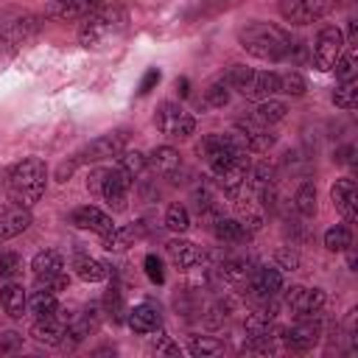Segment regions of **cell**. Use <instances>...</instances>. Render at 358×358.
I'll return each instance as SVG.
<instances>
[{
	"label": "cell",
	"instance_id": "cell-1",
	"mask_svg": "<svg viewBox=\"0 0 358 358\" xmlns=\"http://www.w3.org/2000/svg\"><path fill=\"white\" fill-rule=\"evenodd\" d=\"M126 25H129L126 8L120 3H115V0H103L92 14H87L81 20L78 42L84 48H92V50L106 48V45H112L126 31Z\"/></svg>",
	"mask_w": 358,
	"mask_h": 358
},
{
	"label": "cell",
	"instance_id": "cell-2",
	"mask_svg": "<svg viewBox=\"0 0 358 358\" xmlns=\"http://www.w3.org/2000/svg\"><path fill=\"white\" fill-rule=\"evenodd\" d=\"M238 42L241 48L255 56V59H266V62H280L288 56L291 50V34L282 31L280 25H271V22H249L241 28L238 34Z\"/></svg>",
	"mask_w": 358,
	"mask_h": 358
},
{
	"label": "cell",
	"instance_id": "cell-3",
	"mask_svg": "<svg viewBox=\"0 0 358 358\" xmlns=\"http://www.w3.org/2000/svg\"><path fill=\"white\" fill-rule=\"evenodd\" d=\"M45 185H48V168L36 157H28L6 171L8 196L22 207H31L34 201H39L45 193Z\"/></svg>",
	"mask_w": 358,
	"mask_h": 358
},
{
	"label": "cell",
	"instance_id": "cell-4",
	"mask_svg": "<svg viewBox=\"0 0 358 358\" xmlns=\"http://www.w3.org/2000/svg\"><path fill=\"white\" fill-rule=\"evenodd\" d=\"M224 81L229 87H235L241 95L252 98V101H266L274 92H280V73H268V70H252L246 64H232L224 73Z\"/></svg>",
	"mask_w": 358,
	"mask_h": 358
},
{
	"label": "cell",
	"instance_id": "cell-5",
	"mask_svg": "<svg viewBox=\"0 0 358 358\" xmlns=\"http://www.w3.org/2000/svg\"><path fill=\"white\" fill-rule=\"evenodd\" d=\"M39 25H42L39 17H34L28 11L6 17L0 22V50H20L39 34Z\"/></svg>",
	"mask_w": 358,
	"mask_h": 358
},
{
	"label": "cell",
	"instance_id": "cell-6",
	"mask_svg": "<svg viewBox=\"0 0 358 358\" xmlns=\"http://www.w3.org/2000/svg\"><path fill=\"white\" fill-rule=\"evenodd\" d=\"M154 123H157V129L165 134V137H171V140H185V137H190L193 131H196V117L190 115V112H185L179 103H173V101H165V103H159V109H157V115H154Z\"/></svg>",
	"mask_w": 358,
	"mask_h": 358
},
{
	"label": "cell",
	"instance_id": "cell-7",
	"mask_svg": "<svg viewBox=\"0 0 358 358\" xmlns=\"http://www.w3.org/2000/svg\"><path fill=\"white\" fill-rule=\"evenodd\" d=\"M341 50H344V36H341V31H338L336 25H324V28L316 34V39H313V64L327 73V70H333V64H336V59L341 56Z\"/></svg>",
	"mask_w": 358,
	"mask_h": 358
},
{
	"label": "cell",
	"instance_id": "cell-8",
	"mask_svg": "<svg viewBox=\"0 0 358 358\" xmlns=\"http://www.w3.org/2000/svg\"><path fill=\"white\" fill-rule=\"evenodd\" d=\"M67 324H70L67 310L56 308L53 313L36 316V322H34V327H31V336H34V341H39V344H45V347H56V344H62V338H64V333H67Z\"/></svg>",
	"mask_w": 358,
	"mask_h": 358
},
{
	"label": "cell",
	"instance_id": "cell-9",
	"mask_svg": "<svg viewBox=\"0 0 358 358\" xmlns=\"http://www.w3.org/2000/svg\"><path fill=\"white\" fill-rule=\"evenodd\" d=\"M126 140L129 134L126 131H109V134H101L95 137L90 145H84L78 151V162H101V159H112L117 157L120 151H126Z\"/></svg>",
	"mask_w": 358,
	"mask_h": 358
},
{
	"label": "cell",
	"instance_id": "cell-10",
	"mask_svg": "<svg viewBox=\"0 0 358 358\" xmlns=\"http://www.w3.org/2000/svg\"><path fill=\"white\" fill-rule=\"evenodd\" d=\"M330 0H280V14L285 22L308 25L327 14Z\"/></svg>",
	"mask_w": 358,
	"mask_h": 358
},
{
	"label": "cell",
	"instance_id": "cell-11",
	"mask_svg": "<svg viewBox=\"0 0 358 358\" xmlns=\"http://www.w3.org/2000/svg\"><path fill=\"white\" fill-rule=\"evenodd\" d=\"M129 187H131V176H129L123 168H106L98 193L106 199V204H109L112 210H123V207H126Z\"/></svg>",
	"mask_w": 358,
	"mask_h": 358
},
{
	"label": "cell",
	"instance_id": "cell-12",
	"mask_svg": "<svg viewBox=\"0 0 358 358\" xmlns=\"http://www.w3.org/2000/svg\"><path fill=\"white\" fill-rule=\"evenodd\" d=\"M324 291L322 288H305V285H291L285 294V305L296 316H313L324 308Z\"/></svg>",
	"mask_w": 358,
	"mask_h": 358
},
{
	"label": "cell",
	"instance_id": "cell-13",
	"mask_svg": "<svg viewBox=\"0 0 358 358\" xmlns=\"http://www.w3.org/2000/svg\"><path fill=\"white\" fill-rule=\"evenodd\" d=\"M319 336H322L319 322H313V316H299V322L282 333V341L294 352H308L319 341Z\"/></svg>",
	"mask_w": 358,
	"mask_h": 358
},
{
	"label": "cell",
	"instance_id": "cell-14",
	"mask_svg": "<svg viewBox=\"0 0 358 358\" xmlns=\"http://www.w3.org/2000/svg\"><path fill=\"white\" fill-rule=\"evenodd\" d=\"M103 0H50L45 6V17L50 20H62V22H76L84 20L87 14H92Z\"/></svg>",
	"mask_w": 358,
	"mask_h": 358
},
{
	"label": "cell",
	"instance_id": "cell-15",
	"mask_svg": "<svg viewBox=\"0 0 358 358\" xmlns=\"http://www.w3.org/2000/svg\"><path fill=\"white\" fill-rule=\"evenodd\" d=\"M31 227V213L22 204H0V241H11Z\"/></svg>",
	"mask_w": 358,
	"mask_h": 358
},
{
	"label": "cell",
	"instance_id": "cell-16",
	"mask_svg": "<svg viewBox=\"0 0 358 358\" xmlns=\"http://www.w3.org/2000/svg\"><path fill=\"white\" fill-rule=\"evenodd\" d=\"M70 224H76L78 229H92V232H98L101 238H103V235H109V232L115 229L112 218H109V215H106L103 210L92 207V204L76 207V210L70 213Z\"/></svg>",
	"mask_w": 358,
	"mask_h": 358
},
{
	"label": "cell",
	"instance_id": "cell-17",
	"mask_svg": "<svg viewBox=\"0 0 358 358\" xmlns=\"http://www.w3.org/2000/svg\"><path fill=\"white\" fill-rule=\"evenodd\" d=\"M235 131L241 134V140H243V145L249 151H268L274 145V140H277L271 134V129L263 126V123H257V120H241L235 126Z\"/></svg>",
	"mask_w": 358,
	"mask_h": 358
},
{
	"label": "cell",
	"instance_id": "cell-18",
	"mask_svg": "<svg viewBox=\"0 0 358 358\" xmlns=\"http://www.w3.org/2000/svg\"><path fill=\"white\" fill-rule=\"evenodd\" d=\"M330 199L336 204V210L352 224L358 218V201H355V179L344 176V179H336V185L330 187Z\"/></svg>",
	"mask_w": 358,
	"mask_h": 358
},
{
	"label": "cell",
	"instance_id": "cell-19",
	"mask_svg": "<svg viewBox=\"0 0 358 358\" xmlns=\"http://www.w3.org/2000/svg\"><path fill=\"white\" fill-rule=\"evenodd\" d=\"M252 291L255 296H260L263 302L274 299L282 291V274L277 266H260L252 271Z\"/></svg>",
	"mask_w": 358,
	"mask_h": 358
},
{
	"label": "cell",
	"instance_id": "cell-20",
	"mask_svg": "<svg viewBox=\"0 0 358 358\" xmlns=\"http://www.w3.org/2000/svg\"><path fill=\"white\" fill-rule=\"evenodd\" d=\"M159 324H162L159 308L151 305V302H140V305H134V308L129 310V327H131L134 333H140V336L154 333Z\"/></svg>",
	"mask_w": 358,
	"mask_h": 358
},
{
	"label": "cell",
	"instance_id": "cell-21",
	"mask_svg": "<svg viewBox=\"0 0 358 358\" xmlns=\"http://www.w3.org/2000/svg\"><path fill=\"white\" fill-rule=\"evenodd\" d=\"M168 255H171L173 266H179V268H193V266H199L204 260L201 249L193 241H182V238L168 241Z\"/></svg>",
	"mask_w": 358,
	"mask_h": 358
},
{
	"label": "cell",
	"instance_id": "cell-22",
	"mask_svg": "<svg viewBox=\"0 0 358 358\" xmlns=\"http://www.w3.org/2000/svg\"><path fill=\"white\" fill-rule=\"evenodd\" d=\"M145 159H148V165H151L159 176H176L179 168H182V157H179V151L171 148V145H159V148H154Z\"/></svg>",
	"mask_w": 358,
	"mask_h": 358
},
{
	"label": "cell",
	"instance_id": "cell-23",
	"mask_svg": "<svg viewBox=\"0 0 358 358\" xmlns=\"http://www.w3.org/2000/svg\"><path fill=\"white\" fill-rule=\"evenodd\" d=\"M73 271H76L84 282H101V280H106V277H109V266H106V263H101L98 257L84 255V252L73 255Z\"/></svg>",
	"mask_w": 358,
	"mask_h": 358
},
{
	"label": "cell",
	"instance_id": "cell-24",
	"mask_svg": "<svg viewBox=\"0 0 358 358\" xmlns=\"http://www.w3.org/2000/svg\"><path fill=\"white\" fill-rule=\"evenodd\" d=\"M0 305H3V310H6L11 319H22V310L28 308V296H25L22 285H17V282L3 285V288H0Z\"/></svg>",
	"mask_w": 358,
	"mask_h": 358
},
{
	"label": "cell",
	"instance_id": "cell-25",
	"mask_svg": "<svg viewBox=\"0 0 358 358\" xmlns=\"http://www.w3.org/2000/svg\"><path fill=\"white\" fill-rule=\"evenodd\" d=\"M31 268H34L36 277H48V274H56V271L64 268V257H62V252H56V249H42V252L34 255Z\"/></svg>",
	"mask_w": 358,
	"mask_h": 358
},
{
	"label": "cell",
	"instance_id": "cell-26",
	"mask_svg": "<svg viewBox=\"0 0 358 358\" xmlns=\"http://www.w3.org/2000/svg\"><path fill=\"white\" fill-rule=\"evenodd\" d=\"M285 103L282 101H274V98H266V101H257V106H255V112H252V120H257V123H263V126H274V123H280L282 117H285Z\"/></svg>",
	"mask_w": 358,
	"mask_h": 358
},
{
	"label": "cell",
	"instance_id": "cell-27",
	"mask_svg": "<svg viewBox=\"0 0 358 358\" xmlns=\"http://www.w3.org/2000/svg\"><path fill=\"white\" fill-rule=\"evenodd\" d=\"M294 210H296L302 218L316 215V185H313L310 179H305V182L296 187V196H294Z\"/></svg>",
	"mask_w": 358,
	"mask_h": 358
},
{
	"label": "cell",
	"instance_id": "cell-28",
	"mask_svg": "<svg viewBox=\"0 0 358 358\" xmlns=\"http://www.w3.org/2000/svg\"><path fill=\"white\" fill-rule=\"evenodd\" d=\"M213 227V232H215V238L218 241H224V243H238V241H243V235H246V229L241 227V221L238 218H218V221H213L210 224Z\"/></svg>",
	"mask_w": 358,
	"mask_h": 358
},
{
	"label": "cell",
	"instance_id": "cell-29",
	"mask_svg": "<svg viewBox=\"0 0 358 358\" xmlns=\"http://www.w3.org/2000/svg\"><path fill=\"white\" fill-rule=\"evenodd\" d=\"M28 308L34 316H45V313H53L59 308V299H56V291H48V288H36L31 296H28Z\"/></svg>",
	"mask_w": 358,
	"mask_h": 358
},
{
	"label": "cell",
	"instance_id": "cell-30",
	"mask_svg": "<svg viewBox=\"0 0 358 358\" xmlns=\"http://www.w3.org/2000/svg\"><path fill=\"white\" fill-rule=\"evenodd\" d=\"M137 227L134 224H129V227H115L109 235H103V249H109V252H120V249H126L134 238H137Z\"/></svg>",
	"mask_w": 358,
	"mask_h": 358
},
{
	"label": "cell",
	"instance_id": "cell-31",
	"mask_svg": "<svg viewBox=\"0 0 358 358\" xmlns=\"http://www.w3.org/2000/svg\"><path fill=\"white\" fill-rule=\"evenodd\" d=\"M218 268H221V274H224L227 280H232V282H241V280H246V277L252 274V263H249L246 257H227Z\"/></svg>",
	"mask_w": 358,
	"mask_h": 358
},
{
	"label": "cell",
	"instance_id": "cell-32",
	"mask_svg": "<svg viewBox=\"0 0 358 358\" xmlns=\"http://www.w3.org/2000/svg\"><path fill=\"white\" fill-rule=\"evenodd\" d=\"M333 103H336L338 109H355V103H358V84H355V78L341 81V84L336 87Z\"/></svg>",
	"mask_w": 358,
	"mask_h": 358
},
{
	"label": "cell",
	"instance_id": "cell-33",
	"mask_svg": "<svg viewBox=\"0 0 358 358\" xmlns=\"http://www.w3.org/2000/svg\"><path fill=\"white\" fill-rule=\"evenodd\" d=\"M324 246H327L330 252H344V249L352 246V232H350L347 227L336 224V227H330V229L324 232Z\"/></svg>",
	"mask_w": 358,
	"mask_h": 358
},
{
	"label": "cell",
	"instance_id": "cell-34",
	"mask_svg": "<svg viewBox=\"0 0 358 358\" xmlns=\"http://www.w3.org/2000/svg\"><path fill=\"white\" fill-rule=\"evenodd\" d=\"M333 70H336V78L338 81H350V78H355V48L352 45H347L344 50H341V56L336 59V64H333Z\"/></svg>",
	"mask_w": 358,
	"mask_h": 358
},
{
	"label": "cell",
	"instance_id": "cell-35",
	"mask_svg": "<svg viewBox=\"0 0 358 358\" xmlns=\"http://www.w3.org/2000/svg\"><path fill=\"white\" fill-rule=\"evenodd\" d=\"M282 168H285L288 173H302V176H308L310 168H313V159H310L305 151H285Z\"/></svg>",
	"mask_w": 358,
	"mask_h": 358
},
{
	"label": "cell",
	"instance_id": "cell-36",
	"mask_svg": "<svg viewBox=\"0 0 358 358\" xmlns=\"http://www.w3.org/2000/svg\"><path fill=\"white\" fill-rule=\"evenodd\" d=\"M145 165H148V159H145V154H140V151H120V154H117V168H123L131 179H134Z\"/></svg>",
	"mask_w": 358,
	"mask_h": 358
},
{
	"label": "cell",
	"instance_id": "cell-37",
	"mask_svg": "<svg viewBox=\"0 0 358 358\" xmlns=\"http://www.w3.org/2000/svg\"><path fill=\"white\" fill-rule=\"evenodd\" d=\"M227 101H229V84L224 78L207 84V90H204V106H224Z\"/></svg>",
	"mask_w": 358,
	"mask_h": 358
},
{
	"label": "cell",
	"instance_id": "cell-38",
	"mask_svg": "<svg viewBox=\"0 0 358 358\" xmlns=\"http://www.w3.org/2000/svg\"><path fill=\"white\" fill-rule=\"evenodd\" d=\"M190 352L193 355H218V352H224V344L218 341V338H210V336H193L190 338Z\"/></svg>",
	"mask_w": 358,
	"mask_h": 358
},
{
	"label": "cell",
	"instance_id": "cell-39",
	"mask_svg": "<svg viewBox=\"0 0 358 358\" xmlns=\"http://www.w3.org/2000/svg\"><path fill=\"white\" fill-rule=\"evenodd\" d=\"M165 227L173 229V232H185V229L190 227V215H187V210H185L182 204H171L168 213H165Z\"/></svg>",
	"mask_w": 358,
	"mask_h": 358
},
{
	"label": "cell",
	"instance_id": "cell-40",
	"mask_svg": "<svg viewBox=\"0 0 358 358\" xmlns=\"http://www.w3.org/2000/svg\"><path fill=\"white\" fill-rule=\"evenodd\" d=\"M305 90H308V84H305V78L299 73H282L280 76V92H285V95H302Z\"/></svg>",
	"mask_w": 358,
	"mask_h": 358
},
{
	"label": "cell",
	"instance_id": "cell-41",
	"mask_svg": "<svg viewBox=\"0 0 358 358\" xmlns=\"http://www.w3.org/2000/svg\"><path fill=\"white\" fill-rule=\"evenodd\" d=\"M20 268H22L20 255H14V252H0V280H11V277H17Z\"/></svg>",
	"mask_w": 358,
	"mask_h": 358
},
{
	"label": "cell",
	"instance_id": "cell-42",
	"mask_svg": "<svg viewBox=\"0 0 358 358\" xmlns=\"http://www.w3.org/2000/svg\"><path fill=\"white\" fill-rule=\"evenodd\" d=\"M103 305H106V313H109L115 322H120V319H123V296H120V291H117V288H109V291H106Z\"/></svg>",
	"mask_w": 358,
	"mask_h": 358
},
{
	"label": "cell",
	"instance_id": "cell-43",
	"mask_svg": "<svg viewBox=\"0 0 358 358\" xmlns=\"http://www.w3.org/2000/svg\"><path fill=\"white\" fill-rule=\"evenodd\" d=\"M143 266H145V274H148V280L151 282H162L165 280V271H162V260L157 257V255H145V260H143Z\"/></svg>",
	"mask_w": 358,
	"mask_h": 358
},
{
	"label": "cell",
	"instance_id": "cell-44",
	"mask_svg": "<svg viewBox=\"0 0 358 358\" xmlns=\"http://www.w3.org/2000/svg\"><path fill=\"white\" fill-rule=\"evenodd\" d=\"M36 288L62 291V288H67V274L64 271H56V274H48V277H36Z\"/></svg>",
	"mask_w": 358,
	"mask_h": 358
},
{
	"label": "cell",
	"instance_id": "cell-45",
	"mask_svg": "<svg viewBox=\"0 0 358 358\" xmlns=\"http://www.w3.org/2000/svg\"><path fill=\"white\" fill-rule=\"evenodd\" d=\"M159 78H162V73H159L157 67H151V70L143 76V81H140V90H137V92H140V95H148V92L159 84Z\"/></svg>",
	"mask_w": 358,
	"mask_h": 358
},
{
	"label": "cell",
	"instance_id": "cell-46",
	"mask_svg": "<svg viewBox=\"0 0 358 358\" xmlns=\"http://www.w3.org/2000/svg\"><path fill=\"white\" fill-rule=\"evenodd\" d=\"M277 263H280V268L294 271V268H296V263H299V257H296V252H291V246H282V249L277 252Z\"/></svg>",
	"mask_w": 358,
	"mask_h": 358
},
{
	"label": "cell",
	"instance_id": "cell-47",
	"mask_svg": "<svg viewBox=\"0 0 358 358\" xmlns=\"http://www.w3.org/2000/svg\"><path fill=\"white\" fill-rule=\"evenodd\" d=\"M20 344H22V336L14 333V330H8V333L0 336V350H17Z\"/></svg>",
	"mask_w": 358,
	"mask_h": 358
},
{
	"label": "cell",
	"instance_id": "cell-48",
	"mask_svg": "<svg viewBox=\"0 0 358 358\" xmlns=\"http://www.w3.org/2000/svg\"><path fill=\"white\" fill-rule=\"evenodd\" d=\"M333 159H336L338 165H352V162H355V145H344V148H338Z\"/></svg>",
	"mask_w": 358,
	"mask_h": 358
},
{
	"label": "cell",
	"instance_id": "cell-49",
	"mask_svg": "<svg viewBox=\"0 0 358 358\" xmlns=\"http://www.w3.org/2000/svg\"><path fill=\"white\" fill-rule=\"evenodd\" d=\"M151 350H154V352H168V355H179V347H176V344H171V341H168L165 336H159V344L154 341V347H151Z\"/></svg>",
	"mask_w": 358,
	"mask_h": 358
},
{
	"label": "cell",
	"instance_id": "cell-50",
	"mask_svg": "<svg viewBox=\"0 0 358 358\" xmlns=\"http://www.w3.org/2000/svg\"><path fill=\"white\" fill-rule=\"evenodd\" d=\"M103 171H106V168H98V171H92V173H90V179H87V187H90V190H98V187H101Z\"/></svg>",
	"mask_w": 358,
	"mask_h": 358
},
{
	"label": "cell",
	"instance_id": "cell-51",
	"mask_svg": "<svg viewBox=\"0 0 358 358\" xmlns=\"http://www.w3.org/2000/svg\"><path fill=\"white\" fill-rule=\"evenodd\" d=\"M176 87H179V92H182V95H187V92H190V90H187V78H179V81H176Z\"/></svg>",
	"mask_w": 358,
	"mask_h": 358
},
{
	"label": "cell",
	"instance_id": "cell-52",
	"mask_svg": "<svg viewBox=\"0 0 358 358\" xmlns=\"http://www.w3.org/2000/svg\"><path fill=\"white\" fill-rule=\"evenodd\" d=\"M336 3H350V0H336Z\"/></svg>",
	"mask_w": 358,
	"mask_h": 358
}]
</instances>
